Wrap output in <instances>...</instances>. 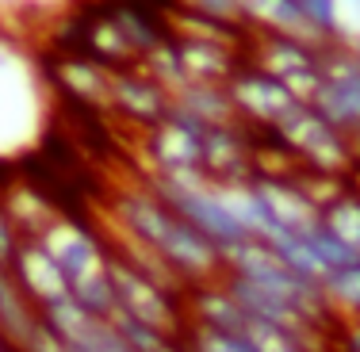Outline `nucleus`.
Returning <instances> with one entry per match:
<instances>
[{
	"label": "nucleus",
	"mask_w": 360,
	"mask_h": 352,
	"mask_svg": "<svg viewBox=\"0 0 360 352\" xmlns=\"http://www.w3.org/2000/svg\"><path fill=\"white\" fill-rule=\"evenodd\" d=\"M173 107L184 111L188 119L203 126H222V123H238L234 100H230L226 84H207V81H188L184 89L173 92Z\"/></svg>",
	"instance_id": "16"
},
{
	"label": "nucleus",
	"mask_w": 360,
	"mask_h": 352,
	"mask_svg": "<svg viewBox=\"0 0 360 352\" xmlns=\"http://www.w3.org/2000/svg\"><path fill=\"white\" fill-rule=\"evenodd\" d=\"M238 4H242L245 27H250L253 35H291V39L322 42L311 31L299 0H238Z\"/></svg>",
	"instance_id": "15"
},
{
	"label": "nucleus",
	"mask_w": 360,
	"mask_h": 352,
	"mask_svg": "<svg viewBox=\"0 0 360 352\" xmlns=\"http://www.w3.org/2000/svg\"><path fill=\"white\" fill-rule=\"evenodd\" d=\"M8 268H12L15 283H20L23 295H27L39 311L50 303H58V299H70V283H65L58 261L50 256V249L42 245L39 237H23Z\"/></svg>",
	"instance_id": "12"
},
{
	"label": "nucleus",
	"mask_w": 360,
	"mask_h": 352,
	"mask_svg": "<svg viewBox=\"0 0 360 352\" xmlns=\"http://www.w3.org/2000/svg\"><path fill=\"white\" fill-rule=\"evenodd\" d=\"M311 104L345 134H353V138L360 134V39L345 35L326 46L322 81Z\"/></svg>",
	"instance_id": "7"
},
{
	"label": "nucleus",
	"mask_w": 360,
	"mask_h": 352,
	"mask_svg": "<svg viewBox=\"0 0 360 352\" xmlns=\"http://www.w3.org/2000/svg\"><path fill=\"white\" fill-rule=\"evenodd\" d=\"M111 73H115V70L100 65L96 58L81 54V50H77V54L58 58V65H54L58 89H62L73 104L96 107V111H108V104H111Z\"/></svg>",
	"instance_id": "13"
},
{
	"label": "nucleus",
	"mask_w": 360,
	"mask_h": 352,
	"mask_svg": "<svg viewBox=\"0 0 360 352\" xmlns=\"http://www.w3.org/2000/svg\"><path fill=\"white\" fill-rule=\"evenodd\" d=\"M111 115L127 119L131 126H158L161 119L173 111V92L161 89L142 65H131V70H115L111 73V104H108Z\"/></svg>",
	"instance_id": "11"
},
{
	"label": "nucleus",
	"mask_w": 360,
	"mask_h": 352,
	"mask_svg": "<svg viewBox=\"0 0 360 352\" xmlns=\"http://www.w3.org/2000/svg\"><path fill=\"white\" fill-rule=\"evenodd\" d=\"M23 242V234H20V226L12 222V214L4 211V203H0V264H12V256H15V249H20Z\"/></svg>",
	"instance_id": "22"
},
{
	"label": "nucleus",
	"mask_w": 360,
	"mask_h": 352,
	"mask_svg": "<svg viewBox=\"0 0 360 352\" xmlns=\"http://www.w3.org/2000/svg\"><path fill=\"white\" fill-rule=\"evenodd\" d=\"M180 337L188 341L192 352H257L250 337L242 333H230V330H211V325H200V322H188Z\"/></svg>",
	"instance_id": "20"
},
{
	"label": "nucleus",
	"mask_w": 360,
	"mask_h": 352,
	"mask_svg": "<svg viewBox=\"0 0 360 352\" xmlns=\"http://www.w3.org/2000/svg\"><path fill=\"white\" fill-rule=\"evenodd\" d=\"M169 8L203 15V20H215V23H230V27H245V15H242V4H238V0H169Z\"/></svg>",
	"instance_id": "21"
},
{
	"label": "nucleus",
	"mask_w": 360,
	"mask_h": 352,
	"mask_svg": "<svg viewBox=\"0 0 360 352\" xmlns=\"http://www.w3.org/2000/svg\"><path fill=\"white\" fill-rule=\"evenodd\" d=\"M39 325H42L39 306L23 295V287L15 283L12 268H4V264H0V330H4L8 337L23 348Z\"/></svg>",
	"instance_id": "17"
},
{
	"label": "nucleus",
	"mask_w": 360,
	"mask_h": 352,
	"mask_svg": "<svg viewBox=\"0 0 360 352\" xmlns=\"http://www.w3.org/2000/svg\"><path fill=\"white\" fill-rule=\"evenodd\" d=\"M322 291H326V299H330L333 314H345V318H353V322H360V261L326 272Z\"/></svg>",
	"instance_id": "19"
},
{
	"label": "nucleus",
	"mask_w": 360,
	"mask_h": 352,
	"mask_svg": "<svg viewBox=\"0 0 360 352\" xmlns=\"http://www.w3.org/2000/svg\"><path fill=\"white\" fill-rule=\"evenodd\" d=\"M161 352H192V348H188L184 337H169L165 345H161Z\"/></svg>",
	"instance_id": "23"
},
{
	"label": "nucleus",
	"mask_w": 360,
	"mask_h": 352,
	"mask_svg": "<svg viewBox=\"0 0 360 352\" xmlns=\"http://www.w3.org/2000/svg\"><path fill=\"white\" fill-rule=\"evenodd\" d=\"M115 222L123 237H131L134 245L161 256L184 280V287L215 283L226 272V253L219 245H211L188 219H180L146 180L115 195Z\"/></svg>",
	"instance_id": "1"
},
{
	"label": "nucleus",
	"mask_w": 360,
	"mask_h": 352,
	"mask_svg": "<svg viewBox=\"0 0 360 352\" xmlns=\"http://www.w3.org/2000/svg\"><path fill=\"white\" fill-rule=\"evenodd\" d=\"M330 42L291 39V35H250L245 62L261 65L264 73L280 77L303 104H311L314 89L322 81V58Z\"/></svg>",
	"instance_id": "8"
},
{
	"label": "nucleus",
	"mask_w": 360,
	"mask_h": 352,
	"mask_svg": "<svg viewBox=\"0 0 360 352\" xmlns=\"http://www.w3.org/2000/svg\"><path fill=\"white\" fill-rule=\"evenodd\" d=\"M39 242L50 249V256L58 261L70 295L96 318L115 314V287H111V242L100 234L96 226L62 214L39 234Z\"/></svg>",
	"instance_id": "2"
},
{
	"label": "nucleus",
	"mask_w": 360,
	"mask_h": 352,
	"mask_svg": "<svg viewBox=\"0 0 360 352\" xmlns=\"http://www.w3.org/2000/svg\"><path fill=\"white\" fill-rule=\"evenodd\" d=\"M226 92L234 100L238 123H245L250 131H276L291 111L303 104L280 77L264 73L253 62H242V70L226 81Z\"/></svg>",
	"instance_id": "10"
},
{
	"label": "nucleus",
	"mask_w": 360,
	"mask_h": 352,
	"mask_svg": "<svg viewBox=\"0 0 360 352\" xmlns=\"http://www.w3.org/2000/svg\"><path fill=\"white\" fill-rule=\"evenodd\" d=\"M146 184H150L153 192H158L161 200L180 214V219L192 222V226L200 230L211 245H219L222 253H230V249H238L242 242H250V237H253L250 230H245V222L234 214V207H230L226 192L215 188V184H207V180L146 176Z\"/></svg>",
	"instance_id": "4"
},
{
	"label": "nucleus",
	"mask_w": 360,
	"mask_h": 352,
	"mask_svg": "<svg viewBox=\"0 0 360 352\" xmlns=\"http://www.w3.org/2000/svg\"><path fill=\"white\" fill-rule=\"evenodd\" d=\"M111 287H115V314L139 318L161 333L180 337L188 325V291H176L169 283L153 280L134 261L111 249Z\"/></svg>",
	"instance_id": "5"
},
{
	"label": "nucleus",
	"mask_w": 360,
	"mask_h": 352,
	"mask_svg": "<svg viewBox=\"0 0 360 352\" xmlns=\"http://www.w3.org/2000/svg\"><path fill=\"white\" fill-rule=\"evenodd\" d=\"M353 8H356V12H360V0H353Z\"/></svg>",
	"instance_id": "24"
},
{
	"label": "nucleus",
	"mask_w": 360,
	"mask_h": 352,
	"mask_svg": "<svg viewBox=\"0 0 360 352\" xmlns=\"http://www.w3.org/2000/svg\"><path fill=\"white\" fill-rule=\"evenodd\" d=\"M261 134H272L299 161V169L314 176L349 180L353 169L360 165L356 138L345 134L341 126H333L314 104H299L276 131H261Z\"/></svg>",
	"instance_id": "3"
},
{
	"label": "nucleus",
	"mask_w": 360,
	"mask_h": 352,
	"mask_svg": "<svg viewBox=\"0 0 360 352\" xmlns=\"http://www.w3.org/2000/svg\"><path fill=\"white\" fill-rule=\"evenodd\" d=\"M356 145H360V134H356Z\"/></svg>",
	"instance_id": "25"
},
{
	"label": "nucleus",
	"mask_w": 360,
	"mask_h": 352,
	"mask_svg": "<svg viewBox=\"0 0 360 352\" xmlns=\"http://www.w3.org/2000/svg\"><path fill=\"white\" fill-rule=\"evenodd\" d=\"M322 222L353 249V253H360V192L353 184H345L333 200L322 203Z\"/></svg>",
	"instance_id": "18"
},
{
	"label": "nucleus",
	"mask_w": 360,
	"mask_h": 352,
	"mask_svg": "<svg viewBox=\"0 0 360 352\" xmlns=\"http://www.w3.org/2000/svg\"><path fill=\"white\" fill-rule=\"evenodd\" d=\"M203 134L207 126L188 119L184 111H169L158 126L146 131V157L150 176H173V180H207L203 176ZM211 184V180H207Z\"/></svg>",
	"instance_id": "9"
},
{
	"label": "nucleus",
	"mask_w": 360,
	"mask_h": 352,
	"mask_svg": "<svg viewBox=\"0 0 360 352\" xmlns=\"http://www.w3.org/2000/svg\"><path fill=\"white\" fill-rule=\"evenodd\" d=\"M173 35V31H169ZM176 39L180 50V62H184L188 81H207V84H226L230 77L242 70L245 62V50L242 46H230V42H211V39Z\"/></svg>",
	"instance_id": "14"
},
{
	"label": "nucleus",
	"mask_w": 360,
	"mask_h": 352,
	"mask_svg": "<svg viewBox=\"0 0 360 352\" xmlns=\"http://www.w3.org/2000/svg\"><path fill=\"white\" fill-rule=\"evenodd\" d=\"M226 272L245 276V280L261 283L264 291H272V295L288 299L291 306H299V311L311 318V322H319V325H326L333 318V306H330V299H326L322 283L299 276L295 268H288V264L280 261L264 242H257V237L242 242L238 249H230L226 253Z\"/></svg>",
	"instance_id": "6"
}]
</instances>
